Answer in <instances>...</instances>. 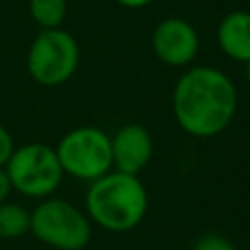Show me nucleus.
I'll use <instances>...</instances> for the list:
<instances>
[{"mask_svg": "<svg viewBox=\"0 0 250 250\" xmlns=\"http://www.w3.org/2000/svg\"><path fill=\"white\" fill-rule=\"evenodd\" d=\"M172 107L186 133L213 137L230 123L236 111V88L219 68L195 66L176 82Z\"/></svg>", "mask_w": 250, "mask_h": 250, "instance_id": "nucleus-1", "label": "nucleus"}, {"mask_svg": "<svg viewBox=\"0 0 250 250\" xmlns=\"http://www.w3.org/2000/svg\"><path fill=\"white\" fill-rule=\"evenodd\" d=\"M148 207L146 189L137 176L107 172L92 182L86 191V209L100 227L121 232L137 227Z\"/></svg>", "mask_w": 250, "mask_h": 250, "instance_id": "nucleus-2", "label": "nucleus"}, {"mask_svg": "<svg viewBox=\"0 0 250 250\" xmlns=\"http://www.w3.org/2000/svg\"><path fill=\"white\" fill-rule=\"evenodd\" d=\"M4 170L12 189H18L27 197H45L53 193L64 174L57 150L39 143L14 148Z\"/></svg>", "mask_w": 250, "mask_h": 250, "instance_id": "nucleus-3", "label": "nucleus"}, {"mask_svg": "<svg viewBox=\"0 0 250 250\" xmlns=\"http://www.w3.org/2000/svg\"><path fill=\"white\" fill-rule=\"evenodd\" d=\"M57 156L62 172L78 180L94 182L113 166L111 139L98 127H78L66 133L57 146Z\"/></svg>", "mask_w": 250, "mask_h": 250, "instance_id": "nucleus-4", "label": "nucleus"}, {"mask_svg": "<svg viewBox=\"0 0 250 250\" xmlns=\"http://www.w3.org/2000/svg\"><path fill=\"white\" fill-rule=\"evenodd\" d=\"M29 230L41 242L59 250H82L90 242V223L64 199H47L31 213Z\"/></svg>", "mask_w": 250, "mask_h": 250, "instance_id": "nucleus-5", "label": "nucleus"}, {"mask_svg": "<svg viewBox=\"0 0 250 250\" xmlns=\"http://www.w3.org/2000/svg\"><path fill=\"white\" fill-rule=\"evenodd\" d=\"M80 51L68 31L43 29L33 39L27 53V70L31 78L43 86H59L66 82L78 66Z\"/></svg>", "mask_w": 250, "mask_h": 250, "instance_id": "nucleus-6", "label": "nucleus"}, {"mask_svg": "<svg viewBox=\"0 0 250 250\" xmlns=\"http://www.w3.org/2000/svg\"><path fill=\"white\" fill-rule=\"evenodd\" d=\"M152 49L162 62L170 66H184L195 59L199 37L189 21L182 18H166L154 27Z\"/></svg>", "mask_w": 250, "mask_h": 250, "instance_id": "nucleus-7", "label": "nucleus"}, {"mask_svg": "<svg viewBox=\"0 0 250 250\" xmlns=\"http://www.w3.org/2000/svg\"><path fill=\"white\" fill-rule=\"evenodd\" d=\"M152 156V139L143 125L129 123L111 139V158L117 172L137 176Z\"/></svg>", "mask_w": 250, "mask_h": 250, "instance_id": "nucleus-8", "label": "nucleus"}, {"mask_svg": "<svg viewBox=\"0 0 250 250\" xmlns=\"http://www.w3.org/2000/svg\"><path fill=\"white\" fill-rule=\"evenodd\" d=\"M219 47L238 62L250 61V12H230L217 27Z\"/></svg>", "mask_w": 250, "mask_h": 250, "instance_id": "nucleus-9", "label": "nucleus"}, {"mask_svg": "<svg viewBox=\"0 0 250 250\" xmlns=\"http://www.w3.org/2000/svg\"><path fill=\"white\" fill-rule=\"evenodd\" d=\"M31 213L18 203H0V238H18L29 230Z\"/></svg>", "mask_w": 250, "mask_h": 250, "instance_id": "nucleus-10", "label": "nucleus"}, {"mask_svg": "<svg viewBox=\"0 0 250 250\" xmlns=\"http://www.w3.org/2000/svg\"><path fill=\"white\" fill-rule=\"evenodd\" d=\"M29 14L43 29H57L66 16V0H29Z\"/></svg>", "mask_w": 250, "mask_h": 250, "instance_id": "nucleus-11", "label": "nucleus"}, {"mask_svg": "<svg viewBox=\"0 0 250 250\" xmlns=\"http://www.w3.org/2000/svg\"><path fill=\"white\" fill-rule=\"evenodd\" d=\"M193 250H234V246L221 234H205L193 244Z\"/></svg>", "mask_w": 250, "mask_h": 250, "instance_id": "nucleus-12", "label": "nucleus"}, {"mask_svg": "<svg viewBox=\"0 0 250 250\" xmlns=\"http://www.w3.org/2000/svg\"><path fill=\"white\" fill-rule=\"evenodd\" d=\"M14 152V141H12V135L8 133L6 127L0 125V168L6 166V162L10 160Z\"/></svg>", "mask_w": 250, "mask_h": 250, "instance_id": "nucleus-13", "label": "nucleus"}, {"mask_svg": "<svg viewBox=\"0 0 250 250\" xmlns=\"http://www.w3.org/2000/svg\"><path fill=\"white\" fill-rule=\"evenodd\" d=\"M10 191H12L10 178H8L6 170H4V168H0V203H4V201H6V197L10 195Z\"/></svg>", "mask_w": 250, "mask_h": 250, "instance_id": "nucleus-14", "label": "nucleus"}, {"mask_svg": "<svg viewBox=\"0 0 250 250\" xmlns=\"http://www.w3.org/2000/svg\"><path fill=\"white\" fill-rule=\"evenodd\" d=\"M152 0H117V4L125 6V8H143L146 4H150Z\"/></svg>", "mask_w": 250, "mask_h": 250, "instance_id": "nucleus-15", "label": "nucleus"}, {"mask_svg": "<svg viewBox=\"0 0 250 250\" xmlns=\"http://www.w3.org/2000/svg\"><path fill=\"white\" fill-rule=\"evenodd\" d=\"M246 66H244V76H246V80H248V84H250V61L248 62H244Z\"/></svg>", "mask_w": 250, "mask_h": 250, "instance_id": "nucleus-16", "label": "nucleus"}]
</instances>
